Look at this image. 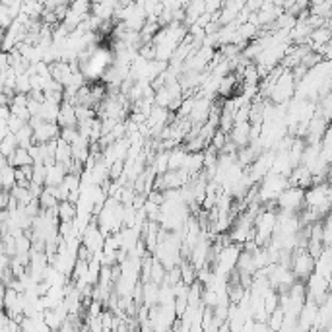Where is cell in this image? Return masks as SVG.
<instances>
[{
  "label": "cell",
  "mask_w": 332,
  "mask_h": 332,
  "mask_svg": "<svg viewBox=\"0 0 332 332\" xmlns=\"http://www.w3.org/2000/svg\"><path fill=\"white\" fill-rule=\"evenodd\" d=\"M329 295H331V280H327L321 274L313 272L309 278L305 280V299L315 301V303H321Z\"/></svg>",
  "instance_id": "cell-4"
},
{
  "label": "cell",
  "mask_w": 332,
  "mask_h": 332,
  "mask_svg": "<svg viewBox=\"0 0 332 332\" xmlns=\"http://www.w3.org/2000/svg\"><path fill=\"white\" fill-rule=\"evenodd\" d=\"M16 208H18V200H16L14 197H12V195H10V199H8V204H6V210H8V212H14Z\"/></svg>",
  "instance_id": "cell-23"
},
{
  "label": "cell",
  "mask_w": 332,
  "mask_h": 332,
  "mask_svg": "<svg viewBox=\"0 0 332 332\" xmlns=\"http://www.w3.org/2000/svg\"><path fill=\"white\" fill-rule=\"evenodd\" d=\"M66 175V167L63 163H53L47 167V175H45V185L47 187H57L59 183H63V179ZM43 185V187H45Z\"/></svg>",
  "instance_id": "cell-7"
},
{
  "label": "cell",
  "mask_w": 332,
  "mask_h": 332,
  "mask_svg": "<svg viewBox=\"0 0 332 332\" xmlns=\"http://www.w3.org/2000/svg\"><path fill=\"white\" fill-rule=\"evenodd\" d=\"M59 131L61 127L57 123H51V121H43L39 127L33 129V144H45L53 138H59Z\"/></svg>",
  "instance_id": "cell-5"
},
{
  "label": "cell",
  "mask_w": 332,
  "mask_h": 332,
  "mask_svg": "<svg viewBox=\"0 0 332 332\" xmlns=\"http://www.w3.org/2000/svg\"><path fill=\"white\" fill-rule=\"evenodd\" d=\"M45 175H47V165H45V163H33V175H31V183L45 185Z\"/></svg>",
  "instance_id": "cell-20"
},
{
  "label": "cell",
  "mask_w": 332,
  "mask_h": 332,
  "mask_svg": "<svg viewBox=\"0 0 332 332\" xmlns=\"http://www.w3.org/2000/svg\"><path fill=\"white\" fill-rule=\"evenodd\" d=\"M303 191L305 189H301V187H295V185H289L286 187L280 195H278V199H276V206L280 208V210H286V212H299V210H303L305 208V202H303Z\"/></svg>",
  "instance_id": "cell-3"
},
{
  "label": "cell",
  "mask_w": 332,
  "mask_h": 332,
  "mask_svg": "<svg viewBox=\"0 0 332 332\" xmlns=\"http://www.w3.org/2000/svg\"><path fill=\"white\" fill-rule=\"evenodd\" d=\"M57 125L63 129V127H76L78 125V119H76V111H74V105L70 101H61V107H59V117H57Z\"/></svg>",
  "instance_id": "cell-6"
},
{
  "label": "cell",
  "mask_w": 332,
  "mask_h": 332,
  "mask_svg": "<svg viewBox=\"0 0 332 332\" xmlns=\"http://www.w3.org/2000/svg\"><path fill=\"white\" fill-rule=\"evenodd\" d=\"M321 2H325V0H311V6L313 4H321Z\"/></svg>",
  "instance_id": "cell-24"
},
{
  "label": "cell",
  "mask_w": 332,
  "mask_h": 332,
  "mask_svg": "<svg viewBox=\"0 0 332 332\" xmlns=\"http://www.w3.org/2000/svg\"><path fill=\"white\" fill-rule=\"evenodd\" d=\"M31 138H33V129H31V127H29V125L25 123L22 129H20V131L16 133V140H18V146H20V148H29V146L33 144V140H31Z\"/></svg>",
  "instance_id": "cell-14"
},
{
  "label": "cell",
  "mask_w": 332,
  "mask_h": 332,
  "mask_svg": "<svg viewBox=\"0 0 332 332\" xmlns=\"http://www.w3.org/2000/svg\"><path fill=\"white\" fill-rule=\"evenodd\" d=\"M331 4L332 0H325L321 4H313V6H309V12L315 14V16L325 18V20H331Z\"/></svg>",
  "instance_id": "cell-16"
},
{
  "label": "cell",
  "mask_w": 332,
  "mask_h": 332,
  "mask_svg": "<svg viewBox=\"0 0 332 332\" xmlns=\"http://www.w3.org/2000/svg\"><path fill=\"white\" fill-rule=\"evenodd\" d=\"M282 323H284V311H282V307H276L268 315V329L270 331H280Z\"/></svg>",
  "instance_id": "cell-15"
},
{
  "label": "cell",
  "mask_w": 332,
  "mask_h": 332,
  "mask_svg": "<svg viewBox=\"0 0 332 332\" xmlns=\"http://www.w3.org/2000/svg\"><path fill=\"white\" fill-rule=\"evenodd\" d=\"M329 41H331V27H329V25L315 27L309 33V45L313 51H317L321 45L329 43Z\"/></svg>",
  "instance_id": "cell-8"
},
{
  "label": "cell",
  "mask_w": 332,
  "mask_h": 332,
  "mask_svg": "<svg viewBox=\"0 0 332 332\" xmlns=\"http://www.w3.org/2000/svg\"><path fill=\"white\" fill-rule=\"evenodd\" d=\"M59 107H61V103H55V101H51V99H45V101H41V105H39V113H37V115H39L43 121L57 123Z\"/></svg>",
  "instance_id": "cell-9"
},
{
  "label": "cell",
  "mask_w": 332,
  "mask_h": 332,
  "mask_svg": "<svg viewBox=\"0 0 332 332\" xmlns=\"http://www.w3.org/2000/svg\"><path fill=\"white\" fill-rule=\"evenodd\" d=\"M293 95H295V80L291 76V70L284 68L282 74L278 76L268 99H272V103H288Z\"/></svg>",
  "instance_id": "cell-2"
},
{
  "label": "cell",
  "mask_w": 332,
  "mask_h": 332,
  "mask_svg": "<svg viewBox=\"0 0 332 332\" xmlns=\"http://www.w3.org/2000/svg\"><path fill=\"white\" fill-rule=\"evenodd\" d=\"M57 216H59V221L74 220L76 218V204L70 200H61L57 204Z\"/></svg>",
  "instance_id": "cell-10"
},
{
  "label": "cell",
  "mask_w": 332,
  "mask_h": 332,
  "mask_svg": "<svg viewBox=\"0 0 332 332\" xmlns=\"http://www.w3.org/2000/svg\"><path fill=\"white\" fill-rule=\"evenodd\" d=\"M123 173H125V159H115L109 165V179L115 181V179L121 177Z\"/></svg>",
  "instance_id": "cell-21"
},
{
  "label": "cell",
  "mask_w": 332,
  "mask_h": 332,
  "mask_svg": "<svg viewBox=\"0 0 332 332\" xmlns=\"http://www.w3.org/2000/svg\"><path fill=\"white\" fill-rule=\"evenodd\" d=\"M0 185H2V189H6V191H10V189L16 185V173H14V167H12V165H8V163L0 169Z\"/></svg>",
  "instance_id": "cell-12"
},
{
  "label": "cell",
  "mask_w": 332,
  "mask_h": 332,
  "mask_svg": "<svg viewBox=\"0 0 332 332\" xmlns=\"http://www.w3.org/2000/svg\"><path fill=\"white\" fill-rule=\"evenodd\" d=\"M16 148H18L16 134H14V133H6L4 136H2V140H0V154L8 157V155L12 154Z\"/></svg>",
  "instance_id": "cell-13"
},
{
  "label": "cell",
  "mask_w": 332,
  "mask_h": 332,
  "mask_svg": "<svg viewBox=\"0 0 332 332\" xmlns=\"http://www.w3.org/2000/svg\"><path fill=\"white\" fill-rule=\"evenodd\" d=\"M165 270H167V268L154 257V265H152V272H150V282H154V284L159 286V284L163 282V278H165Z\"/></svg>",
  "instance_id": "cell-17"
},
{
  "label": "cell",
  "mask_w": 332,
  "mask_h": 332,
  "mask_svg": "<svg viewBox=\"0 0 332 332\" xmlns=\"http://www.w3.org/2000/svg\"><path fill=\"white\" fill-rule=\"evenodd\" d=\"M289 268H291L295 280L305 282L313 274V270H315V259L307 253L305 247H295L291 251V265H289Z\"/></svg>",
  "instance_id": "cell-1"
},
{
  "label": "cell",
  "mask_w": 332,
  "mask_h": 332,
  "mask_svg": "<svg viewBox=\"0 0 332 332\" xmlns=\"http://www.w3.org/2000/svg\"><path fill=\"white\" fill-rule=\"evenodd\" d=\"M39 204H41V208H57L59 200L55 199V195H51L43 187V193L39 195Z\"/></svg>",
  "instance_id": "cell-22"
},
{
  "label": "cell",
  "mask_w": 332,
  "mask_h": 332,
  "mask_svg": "<svg viewBox=\"0 0 332 332\" xmlns=\"http://www.w3.org/2000/svg\"><path fill=\"white\" fill-rule=\"evenodd\" d=\"M23 125H25V121L20 119L18 115H12V113H10V115H8V119H6V129H8V133L16 134L20 129H22Z\"/></svg>",
  "instance_id": "cell-19"
},
{
  "label": "cell",
  "mask_w": 332,
  "mask_h": 332,
  "mask_svg": "<svg viewBox=\"0 0 332 332\" xmlns=\"http://www.w3.org/2000/svg\"><path fill=\"white\" fill-rule=\"evenodd\" d=\"M321 223H323L321 241H323V245H325V247H331V243H332V220H331V216H325Z\"/></svg>",
  "instance_id": "cell-18"
},
{
  "label": "cell",
  "mask_w": 332,
  "mask_h": 332,
  "mask_svg": "<svg viewBox=\"0 0 332 332\" xmlns=\"http://www.w3.org/2000/svg\"><path fill=\"white\" fill-rule=\"evenodd\" d=\"M70 157H72V150H70V144H68V142H65L63 138H57L55 161H57V163H63V165H66Z\"/></svg>",
  "instance_id": "cell-11"
}]
</instances>
